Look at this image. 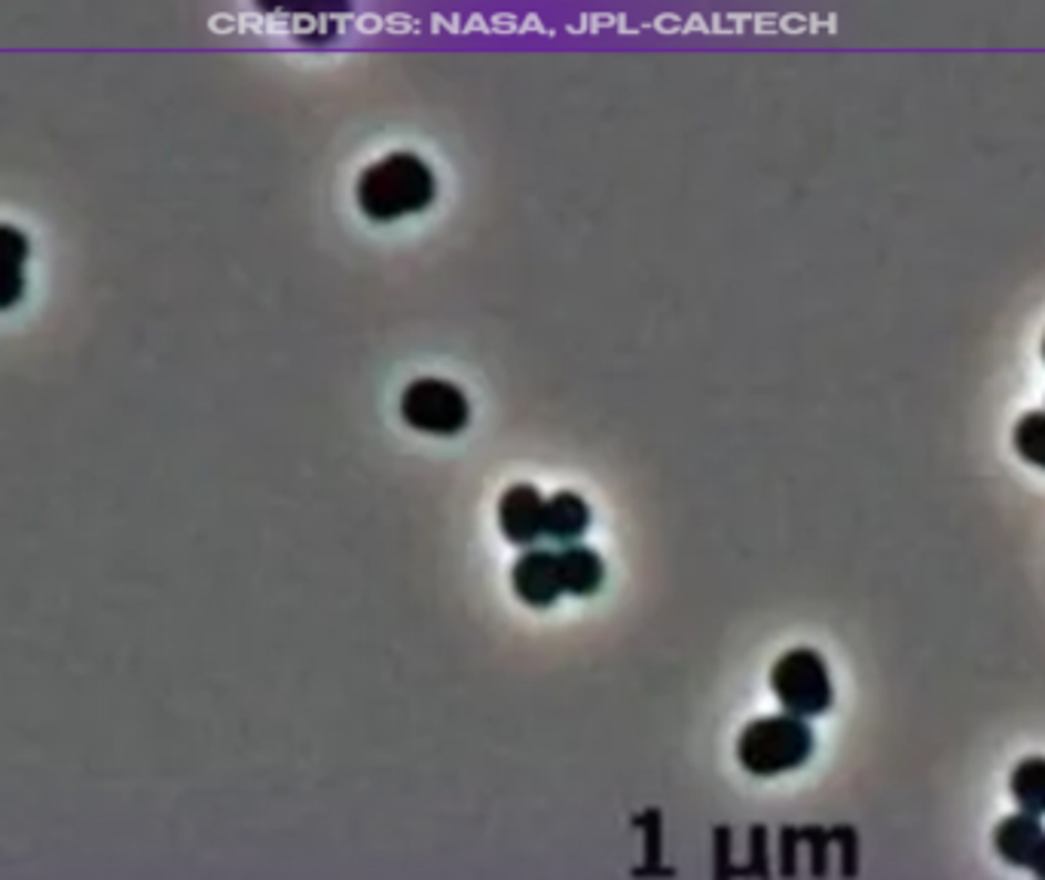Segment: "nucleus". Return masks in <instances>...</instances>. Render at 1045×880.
<instances>
[{"label":"nucleus","instance_id":"obj_2","mask_svg":"<svg viewBox=\"0 0 1045 880\" xmlns=\"http://www.w3.org/2000/svg\"><path fill=\"white\" fill-rule=\"evenodd\" d=\"M814 746V727L807 725V718L789 713L762 715L743 727L737 741V758L755 777H779L807 765Z\"/></svg>","mask_w":1045,"mask_h":880},{"label":"nucleus","instance_id":"obj_4","mask_svg":"<svg viewBox=\"0 0 1045 880\" xmlns=\"http://www.w3.org/2000/svg\"><path fill=\"white\" fill-rule=\"evenodd\" d=\"M397 410L410 428L434 434V437H453V434L465 432L472 422L468 395L459 385L441 380V376H416L413 383L404 385Z\"/></svg>","mask_w":1045,"mask_h":880},{"label":"nucleus","instance_id":"obj_1","mask_svg":"<svg viewBox=\"0 0 1045 880\" xmlns=\"http://www.w3.org/2000/svg\"><path fill=\"white\" fill-rule=\"evenodd\" d=\"M437 196V178L432 166L413 151H392L370 163L355 184V203L361 215L376 224H392L401 217L420 215Z\"/></svg>","mask_w":1045,"mask_h":880},{"label":"nucleus","instance_id":"obj_11","mask_svg":"<svg viewBox=\"0 0 1045 880\" xmlns=\"http://www.w3.org/2000/svg\"><path fill=\"white\" fill-rule=\"evenodd\" d=\"M1012 444L1021 459L1045 472V410H1031L1015 422Z\"/></svg>","mask_w":1045,"mask_h":880},{"label":"nucleus","instance_id":"obj_3","mask_svg":"<svg viewBox=\"0 0 1045 880\" xmlns=\"http://www.w3.org/2000/svg\"><path fill=\"white\" fill-rule=\"evenodd\" d=\"M770 691L779 706L798 718L829 713L835 703L829 664L816 649H789L770 670Z\"/></svg>","mask_w":1045,"mask_h":880},{"label":"nucleus","instance_id":"obj_9","mask_svg":"<svg viewBox=\"0 0 1045 880\" xmlns=\"http://www.w3.org/2000/svg\"><path fill=\"white\" fill-rule=\"evenodd\" d=\"M557 569H560L562 593L569 597H593L606 581L602 557L581 541L557 550Z\"/></svg>","mask_w":1045,"mask_h":880},{"label":"nucleus","instance_id":"obj_6","mask_svg":"<svg viewBox=\"0 0 1045 880\" xmlns=\"http://www.w3.org/2000/svg\"><path fill=\"white\" fill-rule=\"evenodd\" d=\"M510 587L514 597L532 609H550L562 597L560 569H557V550L529 548L510 569Z\"/></svg>","mask_w":1045,"mask_h":880},{"label":"nucleus","instance_id":"obj_13","mask_svg":"<svg viewBox=\"0 0 1045 880\" xmlns=\"http://www.w3.org/2000/svg\"><path fill=\"white\" fill-rule=\"evenodd\" d=\"M25 269L0 267V312L13 309L25 297Z\"/></svg>","mask_w":1045,"mask_h":880},{"label":"nucleus","instance_id":"obj_15","mask_svg":"<svg viewBox=\"0 0 1045 880\" xmlns=\"http://www.w3.org/2000/svg\"><path fill=\"white\" fill-rule=\"evenodd\" d=\"M1043 358H1045V340H1043Z\"/></svg>","mask_w":1045,"mask_h":880},{"label":"nucleus","instance_id":"obj_14","mask_svg":"<svg viewBox=\"0 0 1045 880\" xmlns=\"http://www.w3.org/2000/svg\"><path fill=\"white\" fill-rule=\"evenodd\" d=\"M1027 871H1031L1036 880H1045V841H1043V847H1039V853L1033 856V862Z\"/></svg>","mask_w":1045,"mask_h":880},{"label":"nucleus","instance_id":"obj_8","mask_svg":"<svg viewBox=\"0 0 1045 880\" xmlns=\"http://www.w3.org/2000/svg\"><path fill=\"white\" fill-rule=\"evenodd\" d=\"M593 520V510L584 496L572 489H560L545 498V538L553 545H578L587 536Z\"/></svg>","mask_w":1045,"mask_h":880},{"label":"nucleus","instance_id":"obj_12","mask_svg":"<svg viewBox=\"0 0 1045 880\" xmlns=\"http://www.w3.org/2000/svg\"><path fill=\"white\" fill-rule=\"evenodd\" d=\"M31 255L28 236L13 224H0V267L25 269V260Z\"/></svg>","mask_w":1045,"mask_h":880},{"label":"nucleus","instance_id":"obj_7","mask_svg":"<svg viewBox=\"0 0 1045 880\" xmlns=\"http://www.w3.org/2000/svg\"><path fill=\"white\" fill-rule=\"evenodd\" d=\"M1045 841V826L1043 817L1018 810V814H1008L1006 819H1000L994 829V850L996 856L1012 868H1031L1033 856L1039 853V847Z\"/></svg>","mask_w":1045,"mask_h":880},{"label":"nucleus","instance_id":"obj_10","mask_svg":"<svg viewBox=\"0 0 1045 880\" xmlns=\"http://www.w3.org/2000/svg\"><path fill=\"white\" fill-rule=\"evenodd\" d=\"M1008 791L1018 804L1021 810L1045 817V758L1043 755H1033L1024 758L1012 767V777H1008Z\"/></svg>","mask_w":1045,"mask_h":880},{"label":"nucleus","instance_id":"obj_5","mask_svg":"<svg viewBox=\"0 0 1045 880\" xmlns=\"http://www.w3.org/2000/svg\"><path fill=\"white\" fill-rule=\"evenodd\" d=\"M545 498L532 484L508 486L498 498V526L517 548H536L545 538Z\"/></svg>","mask_w":1045,"mask_h":880}]
</instances>
